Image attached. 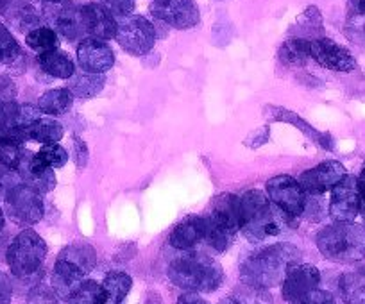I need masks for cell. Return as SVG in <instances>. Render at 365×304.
Here are the masks:
<instances>
[{"instance_id":"obj_29","label":"cell","mask_w":365,"mask_h":304,"mask_svg":"<svg viewBox=\"0 0 365 304\" xmlns=\"http://www.w3.org/2000/svg\"><path fill=\"white\" fill-rule=\"evenodd\" d=\"M279 58L285 65H304L307 59L310 58V51H308V40L304 38H292V40L285 41L279 48Z\"/></svg>"},{"instance_id":"obj_11","label":"cell","mask_w":365,"mask_h":304,"mask_svg":"<svg viewBox=\"0 0 365 304\" xmlns=\"http://www.w3.org/2000/svg\"><path fill=\"white\" fill-rule=\"evenodd\" d=\"M360 213V194L356 177L346 176L331 190L329 199V216L335 222H353Z\"/></svg>"},{"instance_id":"obj_12","label":"cell","mask_w":365,"mask_h":304,"mask_svg":"<svg viewBox=\"0 0 365 304\" xmlns=\"http://www.w3.org/2000/svg\"><path fill=\"white\" fill-rule=\"evenodd\" d=\"M308 51H310V58L324 68L335 70V72H351L356 68V61L349 54V51L328 38L308 40Z\"/></svg>"},{"instance_id":"obj_3","label":"cell","mask_w":365,"mask_h":304,"mask_svg":"<svg viewBox=\"0 0 365 304\" xmlns=\"http://www.w3.org/2000/svg\"><path fill=\"white\" fill-rule=\"evenodd\" d=\"M168 279L179 288L195 293H212L222 285V267L202 253L187 251L168 265Z\"/></svg>"},{"instance_id":"obj_33","label":"cell","mask_w":365,"mask_h":304,"mask_svg":"<svg viewBox=\"0 0 365 304\" xmlns=\"http://www.w3.org/2000/svg\"><path fill=\"white\" fill-rule=\"evenodd\" d=\"M20 113H22V104L15 103V99L0 104V132L20 127Z\"/></svg>"},{"instance_id":"obj_31","label":"cell","mask_w":365,"mask_h":304,"mask_svg":"<svg viewBox=\"0 0 365 304\" xmlns=\"http://www.w3.org/2000/svg\"><path fill=\"white\" fill-rule=\"evenodd\" d=\"M33 158L47 169H61L68 162V152L58 143H47L38 150L36 154H33Z\"/></svg>"},{"instance_id":"obj_35","label":"cell","mask_w":365,"mask_h":304,"mask_svg":"<svg viewBox=\"0 0 365 304\" xmlns=\"http://www.w3.org/2000/svg\"><path fill=\"white\" fill-rule=\"evenodd\" d=\"M101 4L108 9L113 16H124L131 15V11L135 9V0H101Z\"/></svg>"},{"instance_id":"obj_24","label":"cell","mask_w":365,"mask_h":304,"mask_svg":"<svg viewBox=\"0 0 365 304\" xmlns=\"http://www.w3.org/2000/svg\"><path fill=\"white\" fill-rule=\"evenodd\" d=\"M26 132V140H33V142H40L43 145L47 143H58L63 138V127L59 122L51 120V118H40V120L33 122L24 129Z\"/></svg>"},{"instance_id":"obj_46","label":"cell","mask_w":365,"mask_h":304,"mask_svg":"<svg viewBox=\"0 0 365 304\" xmlns=\"http://www.w3.org/2000/svg\"><path fill=\"white\" fill-rule=\"evenodd\" d=\"M47 4H58V2H65V0H45Z\"/></svg>"},{"instance_id":"obj_41","label":"cell","mask_w":365,"mask_h":304,"mask_svg":"<svg viewBox=\"0 0 365 304\" xmlns=\"http://www.w3.org/2000/svg\"><path fill=\"white\" fill-rule=\"evenodd\" d=\"M178 304H208V303H206L202 297H199V293L187 292V293H182V295H179Z\"/></svg>"},{"instance_id":"obj_6","label":"cell","mask_w":365,"mask_h":304,"mask_svg":"<svg viewBox=\"0 0 365 304\" xmlns=\"http://www.w3.org/2000/svg\"><path fill=\"white\" fill-rule=\"evenodd\" d=\"M45 256H47V243L33 229H24L22 233H19L6 253L9 268L19 279L36 276L43 265Z\"/></svg>"},{"instance_id":"obj_42","label":"cell","mask_w":365,"mask_h":304,"mask_svg":"<svg viewBox=\"0 0 365 304\" xmlns=\"http://www.w3.org/2000/svg\"><path fill=\"white\" fill-rule=\"evenodd\" d=\"M219 304H244L242 303V299H238V297H227V299H222Z\"/></svg>"},{"instance_id":"obj_15","label":"cell","mask_w":365,"mask_h":304,"mask_svg":"<svg viewBox=\"0 0 365 304\" xmlns=\"http://www.w3.org/2000/svg\"><path fill=\"white\" fill-rule=\"evenodd\" d=\"M77 59L84 72L103 73L115 63V54L110 45L99 38H86L77 47Z\"/></svg>"},{"instance_id":"obj_7","label":"cell","mask_w":365,"mask_h":304,"mask_svg":"<svg viewBox=\"0 0 365 304\" xmlns=\"http://www.w3.org/2000/svg\"><path fill=\"white\" fill-rule=\"evenodd\" d=\"M6 213L19 226H34L43 219V199L40 192L20 183L6 195Z\"/></svg>"},{"instance_id":"obj_37","label":"cell","mask_w":365,"mask_h":304,"mask_svg":"<svg viewBox=\"0 0 365 304\" xmlns=\"http://www.w3.org/2000/svg\"><path fill=\"white\" fill-rule=\"evenodd\" d=\"M16 184H20L19 172L0 165V201H4L6 195L9 194V190H11L13 187H16Z\"/></svg>"},{"instance_id":"obj_21","label":"cell","mask_w":365,"mask_h":304,"mask_svg":"<svg viewBox=\"0 0 365 304\" xmlns=\"http://www.w3.org/2000/svg\"><path fill=\"white\" fill-rule=\"evenodd\" d=\"M339 290L346 304H365V265L344 272L339 279Z\"/></svg>"},{"instance_id":"obj_16","label":"cell","mask_w":365,"mask_h":304,"mask_svg":"<svg viewBox=\"0 0 365 304\" xmlns=\"http://www.w3.org/2000/svg\"><path fill=\"white\" fill-rule=\"evenodd\" d=\"M52 9L48 11L51 22L54 23L56 29L70 41H76L79 38L86 36L83 22V13H81V6L72 4V2H58V4H51Z\"/></svg>"},{"instance_id":"obj_5","label":"cell","mask_w":365,"mask_h":304,"mask_svg":"<svg viewBox=\"0 0 365 304\" xmlns=\"http://www.w3.org/2000/svg\"><path fill=\"white\" fill-rule=\"evenodd\" d=\"M205 222V242L217 253H224L231 247L240 231L238 220V197L222 194L213 199L208 213L202 216Z\"/></svg>"},{"instance_id":"obj_9","label":"cell","mask_w":365,"mask_h":304,"mask_svg":"<svg viewBox=\"0 0 365 304\" xmlns=\"http://www.w3.org/2000/svg\"><path fill=\"white\" fill-rule=\"evenodd\" d=\"M117 41L125 52L143 56L153 51L156 43L154 26L143 16H124L117 27Z\"/></svg>"},{"instance_id":"obj_25","label":"cell","mask_w":365,"mask_h":304,"mask_svg":"<svg viewBox=\"0 0 365 304\" xmlns=\"http://www.w3.org/2000/svg\"><path fill=\"white\" fill-rule=\"evenodd\" d=\"M73 95L68 88H56L51 92L43 93L38 100V108H40L41 113L45 115H63L72 108Z\"/></svg>"},{"instance_id":"obj_45","label":"cell","mask_w":365,"mask_h":304,"mask_svg":"<svg viewBox=\"0 0 365 304\" xmlns=\"http://www.w3.org/2000/svg\"><path fill=\"white\" fill-rule=\"evenodd\" d=\"M9 2H11V0H0V11H2V9H4Z\"/></svg>"},{"instance_id":"obj_38","label":"cell","mask_w":365,"mask_h":304,"mask_svg":"<svg viewBox=\"0 0 365 304\" xmlns=\"http://www.w3.org/2000/svg\"><path fill=\"white\" fill-rule=\"evenodd\" d=\"M16 95L15 85L11 83V79L0 75V104L6 103V100H13Z\"/></svg>"},{"instance_id":"obj_8","label":"cell","mask_w":365,"mask_h":304,"mask_svg":"<svg viewBox=\"0 0 365 304\" xmlns=\"http://www.w3.org/2000/svg\"><path fill=\"white\" fill-rule=\"evenodd\" d=\"M267 197L278 209L292 219H299L307 208V192L292 176H276L267 181Z\"/></svg>"},{"instance_id":"obj_10","label":"cell","mask_w":365,"mask_h":304,"mask_svg":"<svg viewBox=\"0 0 365 304\" xmlns=\"http://www.w3.org/2000/svg\"><path fill=\"white\" fill-rule=\"evenodd\" d=\"M150 15L174 29H192L201 20L194 0H154Z\"/></svg>"},{"instance_id":"obj_40","label":"cell","mask_w":365,"mask_h":304,"mask_svg":"<svg viewBox=\"0 0 365 304\" xmlns=\"http://www.w3.org/2000/svg\"><path fill=\"white\" fill-rule=\"evenodd\" d=\"M356 184H358V194H360V211L361 215L365 213V163L360 170V176L356 177Z\"/></svg>"},{"instance_id":"obj_43","label":"cell","mask_w":365,"mask_h":304,"mask_svg":"<svg viewBox=\"0 0 365 304\" xmlns=\"http://www.w3.org/2000/svg\"><path fill=\"white\" fill-rule=\"evenodd\" d=\"M356 9L360 15H365V0H356Z\"/></svg>"},{"instance_id":"obj_28","label":"cell","mask_w":365,"mask_h":304,"mask_svg":"<svg viewBox=\"0 0 365 304\" xmlns=\"http://www.w3.org/2000/svg\"><path fill=\"white\" fill-rule=\"evenodd\" d=\"M106 290L101 283L97 281H88L81 283V286L77 288V292L70 297V304H106Z\"/></svg>"},{"instance_id":"obj_44","label":"cell","mask_w":365,"mask_h":304,"mask_svg":"<svg viewBox=\"0 0 365 304\" xmlns=\"http://www.w3.org/2000/svg\"><path fill=\"white\" fill-rule=\"evenodd\" d=\"M6 226V216H4V211H2V208H0V231L4 229Z\"/></svg>"},{"instance_id":"obj_32","label":"cell","mask_w":365,"mask_h":304,"mask_svg":"<svg viewBox=\"0 0 365 304\" xmlns=\"http://www.w3.org/2000/svg\"><path fill=\"white\" fill-rule=\"evenodd\" d=\"M20 56H22V51H20L19 41L13 38L4 23H0V63L13 65Z\"/></svg>"},{"instance_id":"obj_23","label":"cell","mask_w":365,"mask_h":304,"mask_svg":"<svg viewBox=\"0 0 365 304\" xmlns=\"http://www.w3.org/2000/svg\"><path fill=\"white\" fill-rule=\"evenodd\" d=\"M59 260H65L68 263L76 265L77 268L84 272V274H90L93 271L97 263V253L96 249L88 243H73V246L65 247V249L59 253Z\"/></svg>"},{"instance_id":"obj_1","label":"cell","mask_w":365,"mask_h":304,"mask_svg":"<svg viewBox=\"0 0 365 304\" xmlns=\"http://www.w3.org/2000/svg\"><path fill=\"white\" fill-rule=\"evenodd\" d=\"M238 220L242 235L249 242H263L269 236L282 235L285 227L299 224V219L285 215L259 190H249L238 197Z\"/></svg>"},{"instance_id":"obj_27","label":"cell","mask_w":365,"mask_h":304,"mask_svg":"<svg viewBox=\"0 0 365 304\" xmlns=\"http://www.w3.org/2000/svg\"><path fill=\"white\" fill-rule=\"evenodd\" d=\"M103 286L106 290V304H122V300L128 297L129 290H131L133 279L125 272L115 271L104 278Z\"/></svg>"},{"instance_id":"obj_19","label":"cell","mask_w":365,"mask_h":304,"mask_svg":"<svg viewBox=\"0 0 365 304\" xmlns=\"http://www.w3.org/2000/svg\"><path fill=\"white\" fill-rule=\"evenodd\" d=\"M84 276L86 274L76 265L58 258L54 263V272H52V288L58 293L59 299L70 300V297L77 292V288L83 283Z\"/></svg>"},{"instance_id":"obj_4","label":"cell","mask_w":365,"mask_h":304,"mask_svg":"<svg viewBox=\"0 0 365 304\" xmlns=\"http://www.w3.org/2000/svg\"><path fill=\"white\" fill-rule=\"evenodd\" d=\"M322 256L335 263H354L365 258V226L354 222H335L317 235Z\"/></svg>"},{"instance_id":"obj_20","label":"cell","mask_w":365,"mask_h":304,"mask_svg":"<svg viewBox=\"0 0 365 304\" xmlns=\"http://www.w3.org/2000/svg\"><path fill=\"white\" fill-rule=\"evenodd\" d=\"M205 240V222L202 216H188L179 222L170 233V246L178 251H194L199 242Z\"/></svg>"},{"instance_id":"obj_18","label":"cell","mask_w":365,"mask_h":304,"mask_svg":"<svg viewBox=\"0 0 365 304\" xmlns=\"http://www.w3.org/2000/svg\"><path fill=\"white\" fill-rule=\"evenodd\" d=\"M16 172H19L24 184L34 188L40 194H47V192H51L56 187L54 169H47V167L40 165L29 152L26 154L22 165L19 167Z\"/></svg>"},{"instance_id":"obj_30","label":"cell","mask_w":365,"mask_h":304,"mask_svg":"<svg viewBox=\"0 0 365 304\" xmlns=\"http://www.w3.org/2000/svg\"><path fill=\"white\" fill-rule=\"evenodd\" d=\"M26 43L33 51H36L38 54H41V52L56 51L58 48V36H56L54 29H51V27H36V29L27 33Z\"/></svg>"},{"instance_id":"obj_26","label":"cell","mask_w":365,"mask_h":304,"mask_svg":"<svg viewBox=\"0 0 365 304\" xmlns=\"http://www.w3.org/2000/svg\"><path fill=\"white\" fill-rule=\"evenodd\" d=\"M104 88V78L101 73H79V75H72L70 78L68 90L72 92L73 97L79 99H90L101 93Z\"/></svg>"},{"instance_id":"obj_39","label":"cell","mask_w":365,"mask_h":304,"mask_svg":"<svg viewBox=\"0 0 365 304\" xmlns=\"http://www.w3.org/2000/svg\"><path fill=\"white\" fill-rule=\"evenodd\" d=\"M13 295V286L8 276L0 272V304H9Z\"/></svg>"},{"instance_id":"obj_14","label":"cell","mask_w":365,"mask_h":304,"mask_svg":"<svg viewBox=\"0 0 365 304\" xmlns=\"http://www.w3.org/2000/svg\"><path fill=\"white\" fill-rule=\"evenodd\" d=\"M319 283H321V272L317 267L310 263L292 265L287 271L285 279L282 283L283 299L292 303V300L303 297L304 293L319 288Z\"/></svg>"},{"instance_id":"obj_13","label":"cell","mask_w":365,"mask_h":304,"mask_svg":"<svg viewBox=\"0 0 365 304\" xmlns=\"http://www.w3.org/2000/svg\"><path fill=\"white\" fill-rule=\"evenodd\" d=\"M347 176L346 169L339 162H324L315 169L301 174L299 184L308 195H322L324 192L333 190L344 177Z\"/></svg>"},{"instance_id":"obj_34","label":"cell","mask_w":365,"mask_h":304,"mask_svg":"<svg viewBox=\"0 0 365 304\" xmlns=\"http://www.w3.org/2000/svg\"><path fill=\"white\" fill-rule=\"evenodd\" d=\"M27 304H59V297L51 286L36 285L27 295Z\"/></svg>"},{"instance_id":"obj_2","label":"cell","mask_w":365,"mask_h":304,"mask_svg":"<svg viewBox=\"0 0 365 304\" xmlns=\"http://www.w3.org/2000/svg\"><path fill=\"white\" fill-rule=\"evenodd\" d=\"M301 251L290 243H276L249 256L240 268L242 281L247 286L269 290L285 279L287 271L296 265Z\"/></svg>"},{"instance_id":"obj_36","label":"cell","mask_w":365,"mask_h":304,"mask_svg":"<svg viewBox=\"0 0 365 304\" xmlns=\"http://www.w3.org/2000/svg\"><path fill=\"white\" fill-rule=\"evenodd\" d=\"M290 304H335V299H333V295L329 292H326V290H312V292L304 293L303 297H299V299L292 300Z\"/></svg>"},{"instance_id":"obj_22","label":"cell","mask_w":365,"mask_h":304,"mask_svg":"<svg viewBox=\"0 0 365 304\" xmlns=\"http://www.w3.org/2000/svg\"><path fill=\"white\" fill-rule=\"evenodd\" d=\"M38 63H40L41 70L52 78H59V79H70L76 72V66H73V61L61 51H48V52H41L38 56Z\"/></svg>"},{"instance_id":"obj_17","label":"cell","mask_w":365,"mask_h":304,"mask_svg":"<svg viewBox=\"0 0 365 304\" xmlns=\"http://www.w3.org/2000/svg\"><path fill=\"white\" fill-rule=\"evenodd\" d=\"M81 13H83L84 31L88 36L99 38V40H110L117 36L118 22H115L113 15L103 4L81 6Z\"/></svg>"}]
</instances>
